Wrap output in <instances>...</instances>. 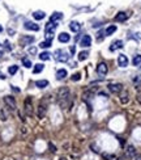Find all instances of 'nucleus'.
<instances>
[{"label": "nucleus", "mask_w": 141, "mask_h": 160, "mask_svg": "<svg viewBox=\"0 0 141 160\" xmlns=\"http://www.w3.org/2000/svg\"><path fill=\"white\" fill-rule=\"evenodd\" d=\"M102 157H103V160H116V156L113 154H106V152H103L102 154Z\"/></svg>", "instance_id": "393cba45"}, {"label": "nucleus", "mask_w": 141, "mask_h": 160, "mask_svg": "<svg viewBox=\"0 0 141 160\" xmlns=\"http://www.w3.org/2000/svg\"><path fill=\"white\" fill-rule=\"evenodd\" d=\"M129 101V97H128V92H123L120 94V103L121 104H127Z\"/></svg>", "instance_id": "4be33fe9"}, {"label": "nucleus", "mask_w": 141, "mask_h": 160, "mask_svg": "<svg viewBox=\"0 0 141 160\" xmlns=\"http://www.w3.org/2000/svg\"><path fill=\"white\" fill-rule=\"evenodd\" d=\"M50 53H48V51H43V53H41V54H39V59L41 60H48V59H50Z\"/></svg>", "instance_id": "a878e982"}, {"label": "nucleus", "mask_w": 141, "mask_h": 160, "mask_svg": "<svg viewBox=\"0 0 141 160\" xmlns=\"http://www.w3.org/2000/svg\"><path fill=\"white\" fill-rule=\"evenodd\" d=\"M132 63H133V66H140V64H141V54L136 55V57L133 58Z\"/></svg>", "instance_id": "cd10ccee"}, {"label": "nucleus", "mask_w": 141, "mask_h": 160, "mask_svg": "<svg viewBox=\"0 0 141 160\" xmlns=\"http://www.w3.org/2000/svg\"><path fill=\"white\" fill-rule=\"evenodd\" d=\"M46 113H47V108H46V104L42 101L37 108V117L38 118H45Z\"/></svg>", "instance_id": "423d86ee"}, {"label": "nucleus", "mask_w": 141, "mask_h": 160, "mask_svg": "<svg viewBox=\"0 0 141 160\" xmlns=\"http://www.w3.org/2000/svg\"><path fill=\"white\" fill-rule=\"evenodd\" d=\"M35 85H37L38 88H46V87L48 85V81L47 80H37V81H35Z\"/></svg>", "instance_id": "412c9836"}, {"label": "nucleus", "mask_w": 141, "mask_h": 160, "mask_svg": "<svg viewBox=\"0 0 141 160\" xmlns=\"http://www.w3.org/2000/svg\"><path fill=\"white\" fill-rule=\"evenodd\" d=\"M69 29L72 31H75V33H77V31H80V29H81V25H80L77 21H72V23L69 24Z\"/></svg>", "instance_id": "6ab92c4d"}, {"label": "nucleus", "mask_w": 141, "mask_h": 160, "mask_svg": "<svg viewBox=\"0 0 141 160\" xmlns=\"http://www.w3.org/2000/svg\"><path fill=\"white\" fill-rule=\"evenodd\" d=\"M0 120L1 121L8 120V113L5 111V109H0Z\"/></svg>", "instance_id": "bb28decb"}, {"label": "nucleus", "mask_w": 141, "mask_h": 160, "mask_svg": "<svg viewBox=\"0 0 141 160\" xmlns=\"http://www.w3.org/2000/svg\"><path fill=\"white\" fill-rule=\"evenodd\" d=\"M70 53H72V54L75 53V46H72V47H70Z\"/></svg>", "instance_id": "a19ab883"}, {"label": "nucleus", "mask_w": 141, "mask_h": 160, "mask_svg": "<svg viewBox=\"0 0 141 160\" xmlns=\"http://www.w3.org/2000/svg\"><path fill=\"white\" fill-rule=\"evenodd\" d=\"M116 160H124L123 157H116Z\"/></svg>", "instance_id": "79ce46f5"}, {"label": "nucleus", "mask_w": 141, "mask_h": 160, "mask_svg": "<svg viewBox=\"0 0 141 160\" xmlns=\"http://www.w3.org/2000/svg\"><path fill=\"white\" fill-rule=\"evenodd\" d=\"M56 26H58V24H55V23H47L46 24V26H45V30H46V34H54L55 33V30H56Z\"/></svg>", "instance_id": "6e6552de"}, {"label": "nucleus", "mask_w": 141, "mask_h": 160, "mask_svg": "<svg viewBox=\"0 0 141 160\" xmlns=\"http://www.w3.org/2000/svg\"><path fill=\"white\" fill-rule=\"evenodd\" d=\"M125 155H127V157H129V159H132V157L136 156V150L133 146H127V148H125Z\"/></svg>", "instance_id": "2eb2a0df"}, {"label": "nucleus", "mask_w": 141, "mask_h": 160, "mask_svg": "<svg viewBox=\"0 0 141 160\" xmlns=\"http://www.w3.org/2000/svg\"><path fill=\"white\" fill-rule=\"evenodd\" d=\"M104 33L103 31H98V33H97V41H98V42H101V41H103V38H104Z\"/></svg>", "instance_id": "72a5a7b5"}, {"label": "nucleus", "mask_w": 141, "mask_h": 160, "mask_svg": "<svg viewBox=\"0 0 141 160\" xmlns=\"http://www.w3.org/2000/svg\"><path fill=\"white\" fill-rule=\"evenodd\" d=\"M80 45L82 46V47H89V46L92 45V37L90 36L85 34L84 37L81 38V41H80Z\"/></svg>", "instance_id": "1a4fd4ad"}, {"label": "nucleus", "mask_w": 141, "mask_h": 160, "mask_svg": "<svg viewBox=\"0 0 141 160\" xmlns=\"http://www.w3.org/2000/svg\"><path fill=\"white\" fill-rule=\"evenodd\" d=\"M133 84H135L136 87H141V75H137V76L133 77Z\"/></svg>", "instance_id": "c756f323"}, {"label": "nucleus", "mask_w": 141, "mask_h": 160, "mask_svg": "<svg viewBox=\"0 0 141 160\" xmlns=\"http://www.w3.org/2000/svg\"><path fill=\"white\" fill-rule=\"evenodd\" d=\"M22 64H24V67H26V68H30L31 67V60L28 59V58H22Z\"/></svg>", "instance_id": "2f4dec72"}, {"label": "nucleus", "mask_w": 141, "mask_h": 160, "mask_svg": "<svg viewBox=\"0 0 141 160\" xmlns=\"http://www.w3.org/2000/svg\"><path fill=\"white\" fill-rule=\"evenodd\" d=\"M59 42H62V43H67V42H69V40H70V36L68 34V33H64V31H63V33H60L59 34Z\"/></svg>", "instance_id": "f3484780"}, {"label": "nucleus", "mask_w": 141, "mask_h": 160, "mask_svg": "<svg viewBox=\"0 0 141 160\" xmlns=\"http://www.w3.org/2000/svg\"><path fill=\"white\" fill-rule=\"evenodd\" d=\"M29 53L33 54V55H35L37 54V49H35V47H30V49H29Z\"/></svg>", "instance_id": "c9c22d12"}, {"label": "nucleus", "mask_w": 141, "mask_h": 160, "mask_svg": "<svg viewBox=\"0 0 141 160\" xmlns=\"http://www.w3.org/2000/svg\"><path fill=\"white\" fill-rule=\"evenodd\" d=\"M59 160H67V159H65V157H62V159H59Z\"/></svg>", "instance_id": "a18cd8bd"}, {"label": "nucleus", "mask_w": 141, "mask_h": 160, "mask_svg": "<svg viewBox=\"0 0 141 160\" xmlns=\"http://www.w3.org/2000/svg\"><path fill=\"white\" fill-rule=\"evenodd\" d=\"M81 79V74L80 72H76V74H73V76H72V80L73 81H77V80Z\"/></svg>", "instance_id": "f704fd0d"}, {"label": "nucleus", "mask_w": 141, "mask_h": 160, "mask_svg": "<svg viewBox=\"0 0 141 160\" xmlns=\"http://www.w3.org/2000/svg\"><path fill=\"white\" fill-rule=\"evenodd\" d=\"M108 91L111 93H120L123 91V85L119 83H111V84H108Z\"/></svg>", "instance_id": "0eeeda50"}, {"label": "nucleus", "mask_w": 141, "mask_h": 160, "mask_svg": "<svg viewBox=\"0 0 141 160\" xmlns=\"http://www.w3.org/2000/svg\"><path fill=\"white\" fill-rule=\"evenodd\" d=\"M118 64L120 67H127L128 66V58L124 54H120L118 57Z\"/></svg>", "instance_id": "f8f14e48"}, {"label": "nucleus", "mask_w": 141, "mask_h": 160, "mask_svg": "<svg viewBox=\"0 0 141 160\" xmlns=\"http://www.w3.org/2000/svg\"><path fill=\"white\" fill-rule=\"evenodd\" d=\"M69 96H70V92L67 87H63V88H60L58 91V101H59V104L62 105L63 109L67 108L68 101H69Z\"/></svg>", "instance_id": "f257e3e1"}, {"label": "nucleus", "mask_w": 141, "mask_h": 160, "mask_svg": "<svg viewBox=\"0 0 141 160\" xmlns=\"http://www.w3.org/2000/svg\"><path fill=\"white\" fill-rule=\"evenodd\" d=\"M3 57V51H0V58Z\"/></svg>", "instance_id": "37998d69"}, {"label": "nucleus", "mask_w": 141, "mask_h": 160, "mask_svg": "<svg viewBox=\"0 0 141 160\" xmlns=\"http://www.w3.org/2000/svg\"><path fill=\"white\" fill-rule=\"evenodd\" d=\"M133 159H135V160H141V155H136Z\"/></svg>", "instance_id": "58836bf2"}, {"label": "nucleus", "mask_w": 141, "mask_h": 160, "mask_svg": "<svg viewBox=\"0 0 141 160\" xmlns=\"http://www.w3.org/2000/svg\"><path fill=\"white\" fill-rule=\"evenodd\" d=\"M24 111H25V114L28 116V117H31V116L34 114L33 100H31L30 96H28V97L25 98V101H24Z\"/></svg>", "instance_id": "f03ea898"}, {"label": "nucleus", "mask_w": 141, "mask_h": 160, "mask_svg": "<svg viewBox=\"0 0 141 160\" xmlns=\"http://www.w3.org/2000/svg\"><path fill=\"white\" fill-rule=\"evenodd\" d=\"M17 71H18V66H14V64H13V66H11V67L8 68V72H9L11 75H14Z\"/></svg>", "instance_id": "473e14b6"}, {"label": "nucleus", "mask_w": 141, "mask_h": 160, "mask_svg": "<svg viewBox=\"0 0 141 160\" xmlns=\"http://www.w3.org/2000/svg\"><path fill=\"white\" fill-rule=\"evenodd\" d=\"M33 17L35 18V20H43V18L46 17V13L42 11H37V12H34L33 13Z\"/></svg>", "instance_id": "aec40b11"}, {"label": "nucleus", "mask_w": 141, "mask_h": 160, "mask_svg": "<svg viewBox=\"0 0 141 160\" xmlns=\"http://www.w3.org/2000/svg\"><path fill=\"white\" fill-rule=\"evenodd\" d=\"M107 72H108V67H107V64H106L104 62H101L98 66H97V74H98L101 77L106 76Z\"/></svg>", "instance_id": "39448f33"}, {"label": "nucleus", "mask_w": 141, "mask_h": 160, "mask_svg": "<svg viewBox=\"0 0 141 160\" xmlns=\"http://www.w3.org/2000/svg\"><path fill=\"white\" fill-rule=\"evenodd\" d=\"M48 146H50V148H51V152H56V147H55L52 143H48Z\"/></svg>", "instance_id": "e433bc0d"}, {"label": "nucleus", "mask_w": 141, "mask_h": 160, "mask_svg": "<svg viewBox=\"0 0 141 160\" xmlns=\"http://www.w3.org/2000/svg\"><path fill=\"white\" fill-rule=\"evenodd\" d=\"M4 104H5L7 108H9L11 110H16L17 109V104H16V100H14L13 96H5V97H4Z\"/></svg>", "instance_id": "20e7f679"}, {"label": "nucleus", "mask_w": 141, "mask_h": 160, "mask_svg": "<svg viewBox=\"0 0 141 160\" xmlns=\"http://www.w3.org/2000/svg\"><path fill=\"white\" fill-rule=\"evenodd\" d=\"M115 31H116V26L115 25H110L107 29H106L104 34H106V36H111V34H114Z\"/></svg>", "instance_id": "5701e85b"}, {"label": "nucleus", "mask_w": 141, "mask_h": 160, "mask_svg": "<svg viewBox=\"0 0 141 160\" xmlns=\"http://www.w3.org/2000/svg\"><path fill=\"white\" fill-rule=\"evenodd\" d=\"M121 47H123V41H121V40H116V41H114V42L111 43L110 51H116V50L121 49Z\"/></svg>", "instance_id": "9d476101"}, {"label": "nucleus", "mask_w": 141, "mask_h": 160, "mask_svg": "<svg viewBox=\"0 0 141 160\" xmlns=\"http://www.w3.org/2000/svg\"><path fill=\"white\" fill-rule=\"evenodd\" d=\"M54 55H55V59H56L58 62H62V63L67 62V60L69 59V55H68V53H65L64 50H56Z\"/></svg>", "instance_id": "7ed1b4c3"}, {"label": "nucleus", "mask_w": 141, "mask_h": 160, "mask_svg": "<svg viewBox=\"0 0 141 160\" xmlns=\"http://www.w3.org/2000/svg\"><path fill=\"white\" fill-rule=\"evenodd\" d=\"M4 45H5V47H7L8 50H11V45H9L8 41H5V42H4Z\"/></svg>", "instance_id": "4c0bfd02"}, {"label": "nucleus", "mask_w": 141, "mask_h": 160, "mask_svg": "<svg viewBox=\"0 0 141 160\" xmlns=\"http://www.w3.org/2000/svg\"><path fill=\"white\" fill-rule=\"evenodd\" d=\"M50 46H51V41H47V40L39 43V47H42V49H48Z\"/></svg>", "instance_id": "7c9ffc66"}, {"label": "nucleus", "mask_w": 141, "mask_h": 160, "mask_svg": "<svg viewBox=\"0 0 141 160\" xmlns=\"http://www.w3.org/2000/svg\"><path fill=\"white\" fill-rule=\"evenodd\" d=\"M137 101H138V103H141V94H138V96H137Z\"/></svg>", "instance_id": "ea45409f"}, {"label": "nucleus", "mask_w": 141, "mask_h": 160, "mask_svg": "<svg viewBox=\"0 0 141 160\" xmlns=\"http://www.w3.org/2000/svg\"><path fill=\"white\" fill-rule=\"evenodd\" d=\"M31 42H34V37H31V36H24V37L21 38V45L22 46L30 45Z\"/></svg>", "instance_id": "dca6fc26"}, {"label": "nucleus", "mask_w": 141, "mask_h": 160, "mask_svg": "<svg viewBox=\"0 0 141 160\" xmlns=\"http://www.w3.org/2000/svg\"><path fill=\"white\" fill-rule=\"evenodd\" d=\"M43 68H45V66H43L42 63H38V64H35V66H34L33 72H34V74H39V72L43 71Z\"/></svg>", "instance_id": "b1692460"}, {"label": "nucleus", "mask_w": 141, "mask_h": 160, "mask_svg": "<svg viewBox=\"0 0 141 160\" xmlns=\"http://www.w3.org/2000/svg\"><path fill=\"white\" fill-rule=\"evenodd\" d=\"M62 18H63V13H62V12H55V13L51 14L50 21H51V23H55V24H56L58 21H60Z\"/></svg>", "instance_id": "4468645a"}, {"label": "nucleus", "mask_w": 141, "mask_h": 160, "mask_svg": "<svg viewBox=\"0 0 141 160\" xmlns=\"http://www.w3.org/2000/svg\"><path fill=\"white\" fill-rule=\"evenodd\" d=\"M67 70H64V68H60V70H58V72H56V79L58 80H63V79H65L67 77Z\"/></svg>", "instance_id": "a211bd4d"}, {"label": "nucleus", "mask_w": 141, "mask_h": 160, "mask_svg": "<svg viewBox=\"0 0 141 160\" xmlns=\"http://www.w3.org/2000/svg\"><path fill=\"white\" fill-rule=\"evenodd\" d=\"M0 31H3V26L0 25Z\"/></svg>", "instance_id": "c03bdc74"}, {"label": "nucleus", "mask_w": 141, "mask_h": 160, "mask_svg": "<svg viewBox=\"0 0 141 160\" xmlns=\"http://www.w3.org/2000/svg\"><path fill=\"white\" fill-rule=\"evenodd\" d=\"M128 17H129V14H128L127 12H119V13L115 16V21H118V23H123V21H125Z\"/></svg>", "instance_id": "9b49d317"}, {"label": "nucleus", "mask_w": 141, "mask_h": 160, "mask_svg": "<svg viewBox=\"0 0 141 160\" xmlns=\"http://www.w3.org/2000/svg\"><path fill=\"white\" fill-rule=\"evenodd\" d=\"M25 29H28V30L38 31V30H39V25H38V24H34L33 21H26V23H25Z\"/></svg>", "instance_id": "ddd939ff"}, {"label": "nucleus", "mask_w": 141, "mask_h": 160, "mask_svg": "<svg viewBox=\"0 0 141 160\" xmlns=\"http://www.w3.org/2000/svg\"><path fill=\"white\" fill-rule=\"evenodd\" d=\"M87 57H89V53H87V51H81V53L79 54V57H77V58H79V60L81 62V60L87 59Z\"/></svg>", "instance_id": "c85d7f7f"}]
</instances>
